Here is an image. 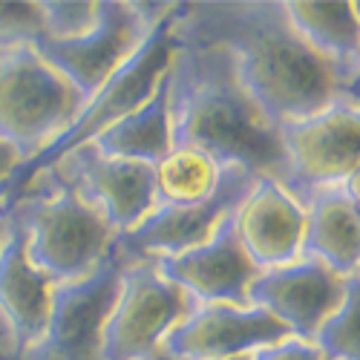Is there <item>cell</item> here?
<instances>
[{
	"label": "cell",
	"mask_w": 360,
	"mask_h": 360,
	"mask_svg": "<svg viewBox=\"0 0 360 360\" xmlns=\"http://www.w3.org/2000/svg\"><path fill=\"white\" fill-rule=\"evenodd\" d=\"M173 29L228 52L233 72L274 130L320 112L360 86L343 78L294 35L283 0H205L185 4Z\"/></svg>",
	"instance_id": "cell-1"
},
{
	"label": "cell",
	"mask_w": 360,
	"mask_h": 360,
	"mask_svg": "<svg viewBox=\"0 0 360 360\" xmlns=\"http://www.w3.org/2000/svg\"><path fill=\"white\" fill-rule=\"evenodd\" d=\"M170 38V147H196L222 167H243L254 176L280 182V136L248 98L228 52L214 44L179 35L176 29Z\"/></svg>",
	"instance_id": "cell-2"
},
{
	"label": "cell",
	"mask_w": 360,
	"mask_h": 360,
	"mask_svg": "<svg viewBox=\"0 0 360 360\" xmlns=\"http://www.w3.org/2000/svg\"><path fill=\"white\" fill-rule=\"evenodd\" d=\"M0 214L20 225L29 262L52 285L86 277L115 245V231L55 170L38 173Z\"/></svg>",
	"instance_id": "cell-3"
},
{
	"label": "cell",
	"mask_w": 360,
	"mask_h": 360,
	"mask_svg": "<svg viewBox=\"0 0 360 360\" xmlns=\"http://www.w3.org/2000/svg\"><path fill=\"white\" fill-rule=\"evenodd\" d=\"M182 6L185 4H179L176 12L167 15L153 32L144 38V44L115 70V75H110V81L104 86H98L96 93L84 101V107L72 118V124L61 136H58L52 144H46L38 156H32L29 162H20L9 170V176L0 182V207H6L38 173L52 167L58 159H64L70 150L93 144L101 133H107L118 122V118H124L141 101H147L153 96V89L159 86V81L165 78V72L170 67V55H173L170 32H173V20L179 18Z\"/></svg>",
	"instance_id": "cell-4"
},
{
	"label": "cell",
	"mask_w": 360,
	"mask_h": 360,
	"mask_svg": "<svg viewBox=\"0 0 360 360\" xmlns=\"http://www.w3.org/2000/svg\"><path fill=\"white\" fill-rule=\"evenodd\" d=\"M81 107V96L35 46L0 52V144L18 156V165L52 144Z\"/></svg>",
	"instance_id": "cell-5"
},
{
	"label": "cell",
	"mask_w": 360,
	"mask_h": 360,
	"mask_svg": "<svg viewBox=\"0 0 360 360\" xmlns=\"http://www.w3.org/2000/svg\"><path fill=\"white\" fill-rule=\"evenodd\" d=\"M283 150L280 185L303 205L320 191L360 179V104L343 96L306 118L277 127Z\"/></svg>",
	"instance_id": "cell-6"
},
{
	"label": "cell",
	"mask_w": 360,
	"mask_h": 360,
	"mask_svg": "<svg viewBox=\"0 0 360 360\" xmlns=\"http://www.w3.org/2000/svg\"><path fill=\"white\" fill-rule=\"evenodd\" d=\"M179 4H130V0H101L98 23L86 35L72 41L35 44V52L61 75L81 101L115 75L127 58L144 44L153 29L176 12Z\"/></svg>",
	"instance_id": "cell-7"
},
{
	"label": "cell",
	"mask_w": 360,
	"mask_h": 360,
	"mask_svg": "<svg viewBox=\"0 0 360 360\" xmlns=\"http://www.w3.org/2000/svg\"><path fill=\"white\" fill-rule=\"evenodd\" d=\"M196 303L167 283L153 259H127L107 311L98 360H153L159 343Z\"/></svg>",
	"instance_id": "cell-8"
},
{
	"label": "cell",
	"mask_w": 360,
	"mask_h": 360,
	"mask_svg": "<svg viewBox=\"0 0 360 360\" xmlns=\"http://www.w3.org/2000/svg\"><path fill=\"white\" fill-rule=\"evenodd\" d=\"M124 254L112 251L81 280L52 288V306L41 338L18 360H98L107 311L118 291Z\"/></svg>",
	"instance_id": "cell-9"
},
{
	"label": "cell",
	"mask_w": 360,
	"mask_h": 360,
	"mask_svg": "<svg viewBox=\"0 0 360 360\" xmlns=\"http://www.w3.org/2000/svg\"><path fill=\"white\" fill-rule=\"evenodd\" d=\"M254 179L257 176L243 167H225L219 188L207 199L188 205H156L139 225L115 236V248L127 259H159L205 245L231 219Z\"/></svg>",
	"instance_id": "cell-10"
},
{
	"label": "cell",
	"mask_w": 360,
	"mask_h": 360,
	"mask_svg": "<svg viewBox=\"0 0 360 360\" xmlns=\"http://www.w3.org/2000/svg\"><path fill=\"white\" fill-rule=\"evenodd\" d=\"M46 170H55L93 211H98L115 236L139 225L156 207L153 165L104 156L93 144H84Z\"/></svg>",
	"instance_id": "cell-11"
},
{
	"label": "cell",
	"mask_w": 360,
	"mask_h": 360,
	"mask_svg": "<svg viewBox=\"0 0 360 360\" xmlns=\"http://www.w3.org/2000/svg\"><path fill=\"white\" fill-rule=\"evenodd\" d=\"M349 280L352 277H338L326 265L300 257L288 265L257 271L248 285V306L274 317L291 338L311 343L320 323L340 306Z\"/></svg>",
	"instance_id": "cell-12"
},
{
	"label": "cell",
	"mask_w": 360,
	"mask_h": 360,
	"mask_svg": "<svg viewBox=\"0 0 360 360\" xmlns=\"http://www.w3.org/2000/svg\"><path fill=\"white\" fill-rule=\"evenodd\" d=\"M291 338L265 311L245 306H193L159 343L153 360H228Z\"/></svg>",
	"instance_id": "cell-13"
},
{
	"label": "cell",
	"mask_w": 360,
	"mask_h": 360,
	"mask_svg": "<svg viewBox=\"0 0 360 360\" xmlns=\"http://www.w3.org/2000/svg\"><path fill=\"white\" fill-rule=\"evenodd\" d=\"M153 262L159 274L185 291L196 306H248V285L257 277V268L239 245L231 219L205 245Z\"/></svg>",
	"instance_id": "cell-14"
},
{
	"label": "cell",
	"mask_w": 360,
	"mask_h": 360,
	"mask_svg": "<svg viewBox=\"0 0 360 360\" xmlns=\"http://www.w3.org/2000/svg\"><path fill=\"white\" fill-rule=\"evenodd\" d=\"M231 228L257 271L300 259L306 211L280 182L257 176L231 214Z\"/></svg>",
	"instance_id": "cell-15"
},
{
	"label": "cell",
	"mask_w": 360,
	"mask_h": 360,
	"mask_svg": "<svg viewBox=\"0 0 360 360\" xmlns=\"http://www.w3.org/2000/svg\"><path fill=\"white\" fill-rule=\"evenodd\" d=\"M52 288L49 277L26 257L20 225L6 217V231L0 236V323L6 326L18 354L41 338L52 306Z\"/></svg>",
	"instance_id": "cell-16"
},
{
	"label": "cell",
	"mask_w": 360,
	"mask_h": 360,
	"mask_svg": "<svg viewBox=\"0 0 360 360\" xmlns=\"http://www.w3.org/2000/svg\"><path fill=\"white\" fill-rule=\"evenodd\" d=\"M357 182L328 188L303 202L306 233L300 257L326 265L338 277L360 274V239H357Z\"/></svg>",
	"instance_id": "cell-17"
},
{
	"label": "cell",
	"mask_w": 360,
	"mask_h": 360,
	"mask_svg": "<svg viewBox=\"0 0 360 360\" xmlns=\"http://www.w3.org/2000/svg\"><path fill=\"white\" fill-rule=\"evenodd\" d=\"M283 12L294 35L323 64L332 67L343 84L360 86V23L357 4H306L283 0Z\"/></svg>",
	"instance_id": "cell-18"
},
{
	"label": "cell",
	"mask_w": 360,
	"mask_h": 360,
	"mask_svg": "<svg viewBox=\"0 0 360 360\" xmlns=\"http://www.w3.org/2000/svg\"><path fill=\"white\" fill-rule=\"evenodd\" d=\"M93 147L104 156L130 159L141 165H156L170 150V112H167V72L153 89V96L141 101L133 112L101 133Z\"/></svg>",
	"instance_id": "cell-19"
},
{
	"label": "cell",
	"mask_w": 360,
	"mask_h": 360,
	"mask_svg": "<svg viewBox=\"0 0 360 360\" xmlns=\"http://www.w3.org/2000/svg\"><path fill=\"white\" fill-rule=\"evenodd\" d=\"M225 167L196 147H170L153 165L156 205H188L207 199L222 182Z\"/></svg>",
	"instance_id": "cell-20"
},
{
	"label": "cell",
	"mask_w": 360,
	"mask_h": 360,
	"mask_svg": "<svg viewBox=\"0 0 360 360\" xmlns=\"http://www.w3.org/2000/svg\"><path fill=\"white\" fill-rule=\"evenodd\" d=\"M357 317H360V277H352L340 306L320 323V328L311 338V346L326 360H360Z\"/></svg>",
	"instance_id": "cell-21"
},
{
	"label": "cell",
	"mask_w": 360,
	"mask_h": 360,
	"mask_svg": "<svg viewBox=\"0 0 360 360\" xmlns=\"http://www.w3.org/2000/svg\"><path fill=\"white\" fill-rule=\"evenodd\" d=\"M38 15L46 41H72L98 23L101 0H38Z\"/></svg>",
	"instance_id": "cell-22"
},
{
	"label": "cell",
	"mask_w": 360,
	"mask_h": 360,
	"mask_svg": "<svg viewBox=\"0 0 360 360\" xmlns=\"http://www.w3.org/2000/svg\"><path fill=\"white\" fill-rule=\"evenodd\" d=\"M44 38L38 4H0V52L35 46Z\"/></svg>",
	"instance_id": "cell-23"
},
{
	"label": "cell",
	"mask_w": 360,
	"mask_h": 360,
	"mask_svg": "<svg viewBox=\"0 0 360 360\" xmlns=\"http://www.w3.org/2000/svg\"><path fill=\"white\" fill-rule=\"evenodd\" d=\"M251 360H326L309 340H297V338H285L274 346L257 349L251 354Z\"/></svg>",
	"instance_id": "cell-24"
},
{
	"label": "cell",
	"mask_w": 360,
	"mask_h": 360,
	"mask_svg": "<svg viewBox=\"0 0 360 360\" xmlns=\"http://www.w3.org/2000/svg\"><path fill=\"white\" fill-rule=\"evenodd\" d=\"M4 231H6V217L0 214V236H4ZM0 352L18 357V349H15V343H12V338H9V332H6V326H4V323H0Z\"/></svg>",
	"instance_id": "cell-25"
},
{
	"label": "cell",
	"mask_w": 360,
	"mask_h": 360,
	"mask_svg": "<svg viewBox=\"0 0 360 360\" xmlns=\"http://www.w3.org/2000/svg\"><path fill=\"white\" fill-rule=\"evenodd\" d=\"M18 165V156L12 153V150L9 147H4V144H0V182H4V179L9 176V170Z\"/></svg>",
	"instance_id": "cell-26"
},
{
	"label": "cell",
	"mask_w": 360,
	"mask_h": 360,
	"mask_svg": "<svg viewBox=\"0 0 360 360\" xmlns=\"http://www.w3.org/2000/svg\"><path fill=\"white\" fill-rule=\"evenodd\" d=\"M0 360H18L15 354H4V352H0Z\"/></svg>",
	"instance_id": "cell-27"
},
{
	"label": "cell",
	"mask_w": 360,
	"mask_h": 360,
	"mask_svg": "<svg viewBox=\"0 0 360 360\" xmlns=\"http://www.w3.org/2000/svg\"><path fill=\"white\" fill-rule=\"evenodd\" d=\"M228 360H251V354H245V357H228Z\"/></svg>",
	"instance_id": "cell-28"
}]
</instances>
